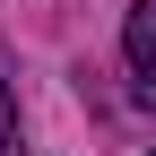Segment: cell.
Wrapping results in <instances>:
<instances>
[{"mask_svg": "<svg viewBox=\"0 0 156 156\" xmlns=\"http://www.w3.org/2000/svg\"><path fill=\"white\" fill-rule=\"evenodd\" d=\"M122 61H130V95L156 104V0L130 9V26H122Z\"/></svg>", "mask_w": 156, "mask_h": 156, "instance_id": "obj_1", "label": "cell"}, {"mask_svg": "<svg viewBox=\"0 0 156 156\" xmlns=\"http://www.w3.org/2000/svg\"><path fill=\"white\" fill-rule=\"evenodd\" d=\"M0 156H17V113H9V87H0Z\"/></svg>", "mask_w": 156, "mask_h": 156, "instance_id": "obj_2", "label": "cell"}]
</instances>
